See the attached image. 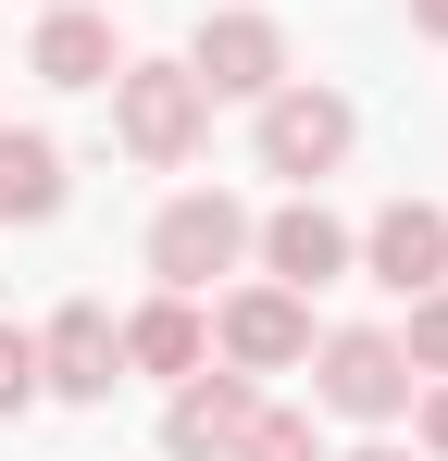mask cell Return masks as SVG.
Here are the masks:
<instances>
[{
  "label": "cell",
  "instance_id": "4fadbf2b",
  "mask_svg": "<svg viewBox=\"0 0 448 461\" xmlns=\"http://www.w3.org/2000/svg\"><path fill=\"white\" fill-rule=\"evenodd\" d=\"M112 337H125V375H200V362H212V312L187 300V287H149L138 312H112Z\"/></svg>",
  "mask_w": 448,
  "mask_h": 461
},
{
  "label": "cell",
  "instance_id": "8fae6325",
  "mask_svg": "<svg viewBox=\"0 0 448 461\" xmlns=\"http://www.w3.org/2000/svg\"><path fill=\"white\" fill-rule=\"evenodd\" d=\"M112 63H125V38H112V13H100V0H50V13H38V38H25V76L63 87V100L112 87Z\"/></svg>",
  "mask_w": 448,
  "mask_h": 461
},
{
  "label": "cell",
  "instance_id": "9c48e42d",
  "mask_svg": "<svg viewBox=\"0 0 448 461\" xmlns=\"http://www.w3.org/2000/svg\"><path fill=\"white\" fill-rule=\"evenodd\" d=\"M362 287H386V300H424V287H448V212L436 200H386L362 225V262H349Z\"/></svg>",
  "mask_w": 448,
  "mask_h": 461
},
{
  "label": "cell",
  "instance_id": "5b68a950",
  "mask_svg": "<svg viewBox=\"0 0 448 461\" xmlns=\"http://www.w3.org/2000/svg\"><path fill=\"white\" fill-rule=\"evenodd\" d=\"M349 262H362V225H349L324 187H287L274 212H249V275H274V287H299V300L349 287Z\"/></svg>",
  "mask_w": 448,
  "mask_h": 461
},
{
  "label": "cell",
  "instance_id": "ba28073f",
  "mask_svg": "<svg viewBox=\"0 0 448 461\" xmlns=\"http://www.w3.org/2000/svg\"><path fill=\"white\" fill-rule=\"evenodd\" d=\"M112 386H125L112 300H63L50 324H38V399H63V411H112Z\"/></svg>",
  "mask_w": 448,
  "mask_h": 461
},
{
  "label": "cell",
  "instance_id": "2e32d148",
  "mask_svg": "<svg viewBox=\"0 0 448 461\" xmlns=\"http://www.w3.org/2000/svg\"><path fill=\"white\" fill-rule=\"evenodd\" d=\"M399 349H411V375H448V287L399 300Z\"/></svg>",
  "mask_w": 448,
  "mask_h": 461
},
{
  "label": "cell",
  "instance_id": "5bb4252c",
  "mask_svg": "<svg viewBox=\"0 0 448 461\" xmlns=\"http://www.w3.org/2000/svg\"><path fill=\"white\" fill-rule=\"evenodd\" d=\"M224 461H324V411H311V399H262L249 437H237Z\"/></svg>",
  "mask_w": 448,
  "mask_h": 461
},
{
  "label": "cell",
  "instance_id": "7c38bea8",
  "mask_svg": "<svg viewBox=\"0 0 448 461\" xmlns=\"http://www.w3.org/2000/svg\"><path fill=\"white\" fill-rule=\"evenodd\" d=\"M63 200H75V162L50 125H13L0 113V225L13 237H38V225H63Z\"/></svg>",
  "mask_w": 448,
  "mask_h": 461
},
{
  "label": "cell",
  "instance_id": "e0dca14e",
  "mask_svg": "<svg viewBox=\"0 0 448 461\" xmlns=\"http://www.w3.org/2000/svg\"><path fill=\"white\" fill-rule=\"evenodd\" d=\"M399 424H411V449H424V461H448V375L411 386V411H399Z\"/></svg>",
  "mask_w": 448,
  "mask_h": 461
},
{
  "label": "cell",
  "instance_id": "6da1fadb",
  "mask_svg": "<svg viewBox=\"0 0 448 461\" xmlns=\"http://www.w3.org/2000/svg\"><path fill=\"white\" fill-rule=\"evenodd\" d=\"M349 150H362V100L324 76H287L249 100V162L274 175V187H324V175H349Z\"/></svg>",
  "mask_w": 448,
  "mask_h": 461
},
{
  "label": "cell",
  "instance_id": "9a60e30c",
  "mask_svg": "<svg viewBox=\"0 0 448 461\" xmlns=\"http://www.w3.org/2000/svg\"><path fill=\"white\" fill-rule=\"evenodd\" d=\"M25 411H38V324L0 312V424H25Z\"/></svg>",
  "mask_w": 448,
  "mask_h": 461
},
{
  "label": "cell",
  "instance_id": "3957f363",
  "mask_svg": "<svg viewBox=\"0 0 448 461\" xmlns=\"http://www.w3.org/2000/svg\"><path fill=\"white\" fill-rule=\"evenodd\" d=\"M299 375H311V411H324V424H362V437H386V424L411 411V386H424L411 349H399V324H324Z\"/></svg>",
  "mask_w": 448,
  "mask_h": 461
},
{
  "label": "cell",
  "instance_id": "7a4b0ae2",
  "mask_svg": "<svg viewBox=\"0 0 448 461\" xmlns=\"http://www.w3.org/2000/svg\"><path fill=\"white\" fill-rule=\"evenodd\" d=\"M112 150L138 162V175H187V162L212 150V87L187 76V63H112Z\"/></svg>",
  "mask_w": 448,
  "mask_h": 461
},
{
  "label": "cell",
  "instance_id": "277c9868",
  "mask_svg": "<svg viewBox=\"0 0 448 461\" xmlns=\"http://www.w3.org/2000/svg\"><path fill=\"white\" fill-rule=\"evenodd\" d=\"M138 262H149V287H187V300H212L224 275H249V200H237V187H175V200L149 212Z\"/></svg>",
  "mask_w": 448,
  "mask_h": 461
},
{
  "label": "cell",
  "instance_id": "52a82bcc",
  "mask_svg": "<svg viewBox=\"0 0 448 461\" xmlns=\"http://www.w3.org/2000/svg\"><path fill=\"white\" fill-rule=\"evenodd\" d=\"M175 63L212 87V113H224V100H262V87H287V76H299V63H287V25H274L262 0H224V13H200V38H187Z\"/></svg>",
  "mask_w": 448,
  "mask_h": 461
},
{
  "label": "cell",
  "instance_id": "30bf717a",
  "mask_svg": "<svg viewBox=\"0 0 448 461\" xmlns=\"http://www.w3.org/2000/svg\"><path fill=\"white\" fill-rule=\"evenodd\" d=\"M249 411H262V386L224 375V362L175 375V399H162V461H224L237 437H249Z\"/></svg>",
  "mask_w": 448,
  "mask_h": 461
},
{
  "label": "cell",
  "instance_id": "8992f818",
  "mask_svg": "<svg viewBox=\"0 0 448 461\" xmlns=\"http://www.w3.org/2000/svg\"><path fill=\"white\" fill-rule=\"evenodd\" d=\"M311 337H324V324H311V300H299V287H274V275H237V287L212 300V362H224V375H249V386L299 375V362H311Z\"/></svg>",
  "mask_w": 448,
  "mask_h": 461
},
{
  "label": "cell",
  "instance_id": "ac0fdd59",
  "mask_svg": "<svg viewBox=\"0 0 448 461\" xmlns=\"http://www.w3.org/2000/svg\"><path fill=\"white\" fill-rule=\"evenodd\" d=\"M411 38H424V50H448V0H411Z\"/></svg>",
  "mask_w": 448,
  "mask_h": 461
},
{
  "label": "cell",
  "instance_id": "d6986e66",
  "mask_svg": "<svg viewBox=\"0 0 448 461\" xmlns=\"http://www.w3.org/2000/svg\"><path fill=\"white\" fill-rule=\"evenodd\" d=\"M324 461H424V449H399V437H362V449H324Z\"/></svg>",
  "mask_w": 448,
  "mask_h": 461
},
{
  "label": "cell",
  "instance_id": "ffe728a7",
  "mask_svg": "<svg viewBox=\"0 0 448 461\" xmlns=\"http://www.w3.org/2000/svg\"><path fill=\"white\" fill-rule=\"evenodd\" d=\"M38 13H50V0H38Z\"/></svg>",
  "mask_w": 448,
  "mask_h": 461
}]
</instances>
